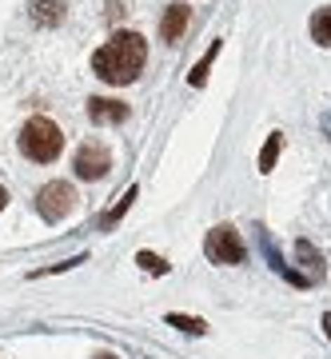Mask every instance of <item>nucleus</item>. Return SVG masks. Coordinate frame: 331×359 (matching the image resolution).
<instances>
[{"label": "nucleus", "instance_id": "2eb2a0df", "mask_svg": "<svg viewBox=\"0 0 331 359\" xmlns=\"http://www.w3.org/2000/svg\"><path fill=\"white\" fill-rule=\"evenodd\" d=\"M136 192H140V188H136V184H132V188H128V192L120 196V200H116V208H112V212H108V216H104V228H112L116 219L124 216L128 208H132V200H136Z\"/></svg>", "mask_w": 331, "mask_h": 359}, {"label": "nucleus", "instance_id": "f8f14e48", "mask_svg": "<svg viewBox=\"0 0 331 359\" xmlns=\"http://www.w3.org/2000/svg\"><path fill=\"white\" fill-rule=\"evenodd\" d=\"M311 36H316V44L331 48V8H319V13L311 16Z\"/></svg>", "mask_w": 331, "mask_h": 359}, {"label": "nucleus", "instance_id": "423d86ee", "mask_svg": "<svg viewBox=\"0 0 331 359\" xmlns=\"http://www.w3.org/2000/svg\"><path fill=\"white\" fill-rule=\"evenodd\" d=\"M88 120L92 124H124L128 104L124 100H108V96H92L88 100Z\"/></svg>", "mask_w": 331, "mask_h": 359}, {"label": "nucleus", "instance_id": "f3484780", "mask_svg": "<svg viewBox=\"0 0 331 359\" xmlns=\"http://www.w3.org/2000/svg\"><path fill=\"white\" fill-rule=\"evenodd\" d=\"M323 332H327V339H331V311L323 316Z\"/></svg>", "mask_w": 331, "mask_h": 359}, {"label": "nucleus", "instance_id": "0eeeda50", "mask_svg": "<svg viewBox=\"0 0 331 359\" xmlns=\"http://www.w3.org/2000/svg\"><path fill=\"white\" fill-rule=\"evenodd\" d=\"M259 244H264V252H268L271 271H276V276H283V280L295 283V287H307V283H311V276H299L295 268H288V264H283V256L276 252V244H271V236H268V231H259Z\"/></svg>", "mask_w": 331, "mask_h": 359}, {"label": "nucleus", "instance_id": "6ab92c4d", "mask_svg": "<svg viewBox=\"0 0 331 359\" xmlns=\"http://www.w3.org/2000/svg\"><path fill=\"white\" fill-rule=\"evenodd\" d=\"M323 128H327V132H331V112H327V116H323Z\"/></svg>", "mask_w": 331, "mask_h": 359}, {"label": "nucleus", "instance_id": "aec40b11", "mask_svg": "<svg viewBox=\"0 0 331 359\" xmlns=\"http://www.w3.org/2000/svg\"><path fill=\"white\" fill-rule=\"evenodd\" d=\"M100 359H112V355H100Z\"/></svg>", "mask_w": 331, "mask_h": 359}, {"label": "nucleus", "instance_id": "1a4fd4ad", "mask_svg": "<svg viewBox=\"0 0 331 359\" xmlns=\"http://www.w3.org/2000/svg\"><path fill=\"white\" fill-rule=\"evenodd\" d=\"M28 16L36 20V25H60L64 20V0H32L28 4Z\"/></svg>", "mask_w": 331, "mask_h": 359}, {"label": "nucleus", "instance_id": "39448f33", "mask_svg": "<svg viewBox=\"0 0 331 359\" xmlns=\"http://www.w3.org/2000/svg\"><path fill=\"white\" fill-rule=\"evenodd\" d=\"M72 168H76L80 180H104V176H108V168H112V152H108L100 140H96V144L88 140L76 152V164H72Z\"/></svg>", "mask_w": 331, "mask_h": 359}, {"label": "nucleus", "instance_id": "4468645a", "mask_svg": "<svg viewBox=\"0 0 331 359\" xmlns=\"http://www.w3.org/2000/svg\"><path fill=\"white\" fill-rule=\"evenodd\" d=\"M168 323H172V327H180V332H188V335H204L208 332L204 320H196V316H176V311L168 316Z\"/></svg>", "mask_w": 331, "mask_h": 359}, {"label": "nucleus", "instance_id": "7ed1b4c3", "mask_svg": "<svg viewBox=\"0 0 331 359\" xmlns=\"http://www.w3.org/2000/svg\"><path fill=\"white\" fill-rule=\"evenodd\" d=\"M204 256L212 259V264H224V268H231V264H243L248 248H243L240 231L231 228V224H219V228L208 231V240H204Z\"/></svg>", "mask_w": 331, "mask_h": 359}, {"label": "nucleus", "instance_id": "6e6552de", "mask_svg": "<svg viewBox=\"0 0 331 359\" xmlns=\"http://www.w3.org/2000/svg\"><path fill=\"white\" fill-rule=\"evenodd\" d=\"M184 28H188V4H168L164 20H160V40H180L184 36Z\"/></svg>", "mask_w": 331, "mask_h": 359}, {"label": "nucleus", "instance_id": "9d476101", "mask_svg": "<svg viewBox=\"0 0 331 359\" xmlns=\"http://www.w3.org/2000/svg\"><path fill=\"white\" fill-rule=\"evenodd\" d=\"M219 44H224V40H212V48H208L204 56L196 60V68L188 72V84H191V88H204V84H208V72H212V60L219 56Z\"/></svg>", "mask_w": 331, "mask_h": 359}, {"label": "nucleus", "instance_id": "f257e3e1", "mask_svg": "<svg viewBox=\"0 0 331 359\" xmlns=\"http://www.w3.org/2000/svg\"><path fill=\"white\" fill-rule=\"evenodd\" d=\"M144 60H148V40H144L140 32H116V36L92 56V72H96L104 84H132V80L144 72Z\"/></svg>", "mask_w": 331, "mask_h": 359}, {"label": "nucleus", "instance_id": "ddd939ff", "mask_svg": "<svg viewBox=\"0 0 331 359\" xmlns=\"http://www.w3.org/2000/svg\"><path fill=\"white\" fill-rule=\"evenodd\" d=\"M295 256H299V264H304L307 271H316V280L323 276V256H319V252L307 244V240H299V244H295Z\"/></svg>", "mask_w": 331, "mask_h": 359}, {"label": "nucleus", "instance_id": "9b49d317", "mask_svg": "<svg viewBox=\"0 0 331 359\" xmlns=\"http://www.w3.org/2000/svg\"><path fill=\"white\" fill-rule=\"evenodd\" d=\"M280 148H283V132H271L268 144H264V152H259V172H264V176L276 168V160H280Z\"/></svg>", "mask_w": 331, "mask_h": 359}, {"label": "nucleus", "instance_id": "dca6fc26", "mask_svg": "<svg viewBox=\"0 0 331 359\" xmlns=\"http://www.w3.org/2000/svg\"><path fill=\"white\" fill-rule=\"evenodd\" d=\"M136 264H140L144 271H156V276H168V264L160 256H152V252H140V256H136Z\"/></svg>", "mask_w": 331, "mask_h": 359}, {"label": "nucleus", "instance_id": "a211bd4d", "mask_svg": "<svg viewBox=\"0 0 331 359\" xmlns=\"http://www.w3.org/2000/svg\"><path fill=\"white\" fill-rule=\"evenodd\" d=\"M4 204H8V192H4V188H0V212H4Z\"/></svg>", "mask_w": 331, "mask_h": 359}, {"label": "nucleus", "instance_id": "f03ea898", "mask_svg": "<svg viewBox=\"0 0 331 359\" xmlns=\"http://www.w3.org/2000/svg\"><path fill=\"white\" fill-rule=\"evenodd\" d=\"M20 152L36 164H52L64 152V132L60 124H52L48 116H32L25 128H20Z\"/></svg>", "mask_w": 331, "mask_h": 359}, {"label": "nucleus", "instance_id": "20e7f679", "mask_svg": "<svg viewBox=\"0 0 331 359\" xmlns=\"http://www.w3.org/2000/svg\"><path fill=\"white\" fill-rule=\"evenodd\" d=\"M72 208H76V192H72V184H64V180H52L36 192V212L40 219H48V224H60L64 216H72Z\"/></svg>", "mask_w": 331, "mask_h": 359}]
</instances>
